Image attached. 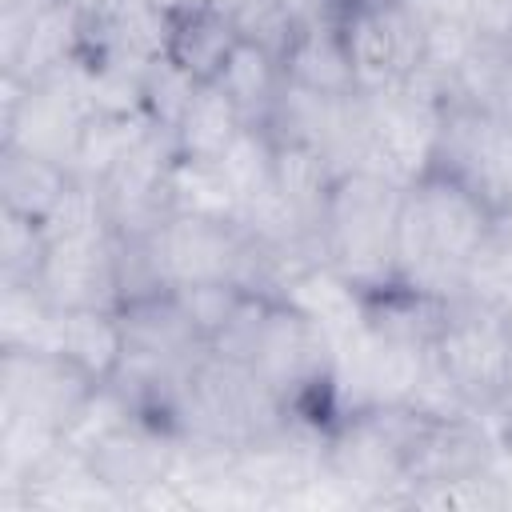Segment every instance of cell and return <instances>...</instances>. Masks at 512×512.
Instances as JSON below:
<instances>
[{
    "label": "cell",
    "instance_id": "15",
    "mask_svg": "<svg viewBox=\"0 0 512 512\" xmlns=\"http://www.w3.org/2000/svg\"><path fill=\"white\" fill-rule=\"evenodd\" d=\"M248 128V120L240 116V108L232 104V96L208 80V84H196L176 128H172V140H176V152L180 156H200V160H220L236 136Z\"/></svg>",
    "mask_w": 512,
    "mask_h": 512
},
{
    "label": "cell",
    "instance_id": "8",
    "mask_svg": "<svg viewBox=\"0 0 512 512\" xmlns=\"http://www.w3.org/2000/svg\"><path fill=\"white\" fill-rule=\"evenodd\" d=\"M176 448H180V436L172 428L132 416L88 452V464L96 468L100 484L116 496V504H132L140 492L172 476Z\"/></svg>",
    "mask_w": 512,
    "mask_h": 512
},
{
    "label": "cell",
    "instance_id": "16",
    "mask_svg": "<svg viewBox=\"0 0 512 512\" xmlns=\"http://www.w3.org/2000/svg\"><path fill=\"white\" fill-rule=\"evenodd\" d=\"M216 84L232 96V104L240 108V116L248 124H268L280 92H284V72H280V56L252 44V40H240L236 52L228 56L224 72L216 76Z\"/></svg>",
    "mask_w": 512,
    "mask_h": 512
},
{
    "label": "cell",
    "instance_id": "4",
    "mask_svg": "<svg viewBox=\"0 0 512 512\" xmlns=\"http://www.w3.org/2000/svg\"><path fill=\"white\" fill-rule=\"evenodd\" d=\"M436 368L480 416H496L512 400V332L508 316L468 296L452 300L440 336L432 340Z\"/></svg>",
    "mask_w": 512,
    "mask_h": 512
},
{
    "label": "cell",
    "instance_id": "9",
    "mask_svg": "<svg viewBox=\"0 0 512 512\" xmlns=\"http://www.w3.org/2000/svg\"><path fill=\"white\" fill-rule=\"evenodd\" d=\"M152 240H156L160 264L176 288V284H196V280H236L248 236L240 224L168 216Z\"/></svg>",
    "mask_w": 512,
    "mask_h": 512
},
{
    "label": "cell",
    "instance_id": "2",
    "mask_svg": "<svg viewBox=\"0 0 512 512\" xmlns=\"http://www.w3.org/2000/svg\"><path fill=\"white\" fill-rule=\"evenodd\" d=\"M404 184L372 168H348L332 180L320 216V256L356 292L396 280V220Z\"/></svg>",
    "mask_w": 512,
    "mask_h": 512
},
{
    "label": "cell",
    "instance_id": "5",
    "mask_svg": "<svg viewBox=\"0 0 512 512\" xmlns=\"http://www.w3.org/2000/svg\"><path fill=\"white\" fill-rule=\"evenodd\" d=\"M340 32L360 92H388L416 80L424 64V20L408 0L348 8L340 12Z\"/></svg>",
    "mask_w": 512,
    "mask_h": 512
},
{
    "label": "cell",
    "instance_id": "22",
    "mask_svg": "<svg viewBox=\"0 0 512 512\" xmlns=\"http://www.w3.org/2000/svg\"><path fill=\"white\" fill-rule=\"evenodd\" d=\"M508 44H512V32H508Z\"/></svg>",
    "mask_w": 512,
    "mask_h": 512
},
{
    "label": "cell",
    "instance_id": "13",
    "mask_svg": "<svg viewBox=\"0 0 512 512\" xmlns=\"http://www.w3.org/2000/svg\"><path fill=\"white\" fill-rule=\"evenodd\" d=\"M44 352L76 364L96 384H108L124 360V320L116 308H56Z\"/></svg>",
    "mask_w": 512,
    "mask_h": 512
},
{
    "label": "cell",
    "instance_id": "19",
    "mask_svg": "<svg viewBox=\"0 0 512 512\" xmlns=\"http://www.w3.org/2000/svg\"><path fill=\"white\" fill-rule=\"evenodd\" d=\"M232 16H236V28L244 40L268 48V52H284L288 36L296 32V24L288 20L284 4L280 0H232Z\"/></svg>",
    "mask_w": 512,
    "mask_h": 512
},
{
    "label": "cell",
    "instance_id": "7",
    "mask_svg": "<svg viewBox=\"0 0 512 512\" xmlns=\"http://www.w3.org/2000/svg\"><path fill=\"white\" fill-rule=\"evenodd\" d=\"M4 372V416L36 420L52 432H68L88 396L100 388L76 364L56 352H0Z\"/></svg>",
    "mask_w": 512,
    "mask_h": 512
},
{
    "label": "cell",
    "instance_id": "1",
    "mask_svg": "<svg viewBox=\"0 0 512 512\" xmlns=\"http://www.w3.org/2000/svg\"><path fill=\"white\" fill-rule=\"evenodd\" d=\"M496 220L448 176L420 172L404 184L396 220V280L428 288L444 300L464 296V276Z\"/></svg>",
    "mask_w": 512,
    "mask_h": 512
},
{
    "label": "cell",
    "instance_id": "12",
    "mask_svg": "<svg viewBox=\"0 0 512 512\" xmlns=\"http://www.w3.org/2000/svg\"><path fill=\"white\" fill-rule=\"evenodd\" d=\"M76 172L44 152L24 144H0V212L24 216L32 224H52L76 188Z\"/></svg>",
    "mask_w": 512,
    "mask_h": 512
},
{
    "label": "cell",
    "instance_id": "3",
    "mask_svg": "<svg viewBox=\"0 0 512 512\" xmlns=\"http://www.w3.org/2000/svg\"><path fill=\"white\" fill-rule=\"evenodd\" d=\"M424 172L448 176L496 224H512V124L492 104L444 96Z\"/></svg>",
    "mask_w": 512,
    "mask_h": 512
},
{
    "label": "cell",
    "instance_id": "20",
    "mask_svg": "<svg viewBox=\"0 0 512 512\" xmlns=\"http://www.w3.org/2000/svg\"><path fill=\"white\" fill-rule=\"evenodd\" d=\"M496 436H500V444L512 452V400L496 412Z\"/></svg>",
    "mask_w": 512,
    "mask_h": 512
},
{
    "label": "cell",
    "instance_id": "17",
    "mask_svg": "<svg viewBox=\"0 0 512 512\" xmlns=\"http://www.w3.org/2000/svg\"><path fill=\"white\" fill-rule=\"evenodd\" d=\"M48 256V228L0 212V276L4 284H36Z\"/></svg>",
    "mask_w": 512,
    "mask_h": 512
},
{
    "label": "cell",
    "instance_id": "6",
    "mask_svg": "<svg viewBox=\"0 0 512 512\" xmlns=\"http://www.w3.org/2000/svg\"><path fill=\"white\" fill-rule=\"evenodd\" d=\"M36 288L52 308H116V232L100 224H80L48 232V256Z\"/></svg>",
    "mask_w": 512,
    "mask_h": 512
},
{
    "label": "cell",
    "instance_id": "14",
    "mask_svg": "<svg viewBox=\"0 0 512 512\" xmlns=\"http://www.w3.org/2000/svg\"><path fill=\"white\" fill-rule=\"evenodd\" d=\"M164 200H168L172 216L240 224V192L220 160H200V156L176 152L168 180H164Z\"/></svg>",
    "mask_w": 512,
    "mask_h": 512
},
{
    "label": "cell",
    "instance_id": "10",
    "mask_svg": "<svg viewBox=\"0 0 512 512\" xmlns=\"http://www.w3.org/2000/svg\"><path fill=\"white\" fill-rule=\"evenodd\" d=\"M240 40L232 4L224 0H192L164 12V60L196 84L216 80Z\"/></svg>",
    "mask_w": 512,
    "mask_h": 512
},
{
    "label": "cell",
    "instance_id": "21",
    "mask_svg": "<svg viewBox=\"0 0 512 512\" xmlns=\"http://www.w3.org/2000/svg\"><path fill=\"white\" fill-rule=\"evenodd\" d=\"M336 12H348V8H364V4H392V0H328Z\"/></svg>",
    "mask_w": 512,
    "mask_h": 512
},
{
    "label": "cell",
    "instance_id": "11",
    "mask_svg": "<svg viewBox=\"0 0 512 512\" xmlns=\"http://www.w3.org/2000/svg\"><path fill=\"white\" fill-rule=\"evenodd\" d=\"M280 72H284V84L324 100L356 96L360 88H356V68H352L344 32H340V12L300 24L280 52Z\"/></svg>",
    "mask_w": 512,
    "mask_h": 512
},
{
    "label": "cell",
    "instance_id": "18",
    "mask_svg": "<svg viewBox=\"0 0 512 512\" xmlns=\"http://www.w3.org/2000/svg\"><path fill=\"white\" fill-rule=\"evenodd\" d=\"M196 80H188L176 64H168L164 56H156L148 68H144V116L156 124V128H176L188 96H192Z\"/></svg>",
    "mask_w": 512,
    "mask_h": 512
}]
</instances>
